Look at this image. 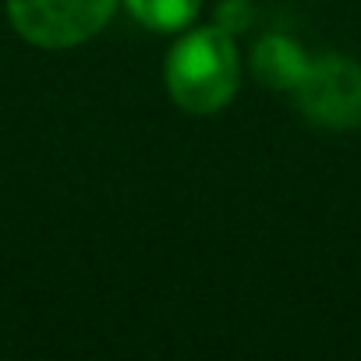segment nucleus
<instances>
[{
	"label": "nucleus",
	"mask_w": 361,
	"mask_h": 361,
	"mask_svg": "<svg viewBox=\"0 0 361 361\" xmlns=\"http://www.w3.org/2000/svg\"><path fill=\"white\" fill-rule=\"evenodd\" d=\"M238 50L227 29H195L166 57V89L188 114H216L238 92Z\"/></svg>",
	"instance_id": "1"
},
{
	"label": "nucleus",
	"mask_w": 361,
	"mask_h": 361,
	"mask_svg": "<svg viewBox=\"0 0 361 361\" xmlns=\"http://www.w3.org/2000/svg\"><path fill=\"white\" fill-rule=\"evenodd\" d=\"M117 0H8L15 29L47 50L92 39L114 15Z\"/></svg>",
	"instance_id": "2"
},
{
	"label": "nucleus",
	"mask_w": 361,
	"mask_h": 361,
	"mask_svg": "<svg viewBox=\"0 0 361 361\" xmlns=\"http://www.w3.org/2000/svg\"><path fill=\"white\" fill-rule=\"evenodd\" d=\"M294 96L301 114L322 128L361 124V68L340 54L308 61L301 82L294 85Z\"/></svg>",
	"instance_id": "3"
},
{
	"label": "nucleus",
	"mask_w": 361,
	"mask_h": 361,
	"mask_svg": "<svg viewBox=\"0 0 361 361\" xmlns=\"http://www.w3.org/2000/svg\"><path fill=\"white\" fill-rule=\"evenodd\" d=\"M305 68H308V57L290 36H266V39H259V47L252 54V71L269 89H290L294 92Z\"/></svg>",
	"instance_id": "4"
},
{
	"label": "nucleus",
	"mask_w": 361,
	"mask_h": 361,
	"mask_svg": "<svg viewBox=\"0 0 361 361\" xmlns=\"http://www.w3.org/2000/svg\"><path fill=\"white\" fill-rule=\"evenodd\" d=\"M124 4L142 25L156 32H177L199 15V0H124Z\"/></svg>",
	"instance_id": "5"
},
{
	"label": "nucleus",
	"mask_w": 361,
	"mask_h": 361,
	"mask_svg": "<svg viewBox=\"0 0 361 361\" xmlns=\"http://www.w3.org/2000/svg\"><path fill=\"white\" fill-rule=\"evenodd\" d=\"M245 18H248V8H245V0H231V4H224L220 8V29H238V25H245Z\"/></svg>",
	"instance_id": "6"
}]
</instances>
